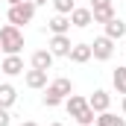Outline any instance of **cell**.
<instances>
[{
    "label": "cell",
    "mask_w": 126,
    "mask_h": 126,
    "mask_svg": "<svg viewBox=\"0 0 126 126\" xmlns=\"http://www.w3.org/2000/svg\"><path fill=\"white\" fill-rule=\"evenodd\" d=\"M0 50L6 56H21V50H24V32H21V27L6 24L0 30Z\"/></svg>",
    "instance_id": "cell-1"
},
{
    "label": "cell",
    "mask_w": 126,
    "mask_h": 126,
    "mask_svg": "<svg viewBox=\"0 0 126 126\" xmlns=\"http://www.w3.org/2000/svg\"><path fill=\"white\" fill-rule=\"evenodd\" d=\"M6 18H9L12 27H27L32 18H35V6H32L30 0H21V3H15V6H9Z\"/></svg>",
    "instance_id": "cell-2"
},
{
    "label": "cell",
    "mask_w": 126,
    "mask_h": 126,
    "mask_svg": "<svg viewBox=\"0 0 126 126\" xmlns=\"http://www.w3.org/2000/svg\"><path fill=\"white\" fill-rule=\"evenodd\" d=\"M111 56H114V41H111L109 35L94 38V44H91V59H97V62H109Z\"/></svg>",
    "instance_id": "cell-3"
},
{
    "label": "cell",
    "mask_w": 126,
    "mask_h": 126,
    "mask_svg": "<svg viewBox=\"0 0 126 126\" xmlns=\"http://www.w3.org/2000/svg\"><path fill=\"white\" fill-rule=\"evenodd\" d=\"M67 18H70V27H79V30H85V27H91V24H94L91 9H85V6H76Z\"/></svg>",
    "instance_id": "cell-4"
},
{
    "label": "cell",
    "mask_w": 126,
    "mask_h": 126,
    "mask_svg": "<svg viewBox=\"0 0 126 126\" xmlns=\"http://www.w3.org/2000/svg\"><path fill=\"white\" fill-rule=\"evenodd\" d=\"M88 106L94 109L97 114H100V111H109V106H111V94H109V91H103V88H97L94 94L88 97Z\"/></svg>",
    "instance_id": "cell-5"
},
{
    "label": "cell",
    "mask_w": 126,
    "mask_h": 126,
    "mask_svg": "<svg viewBox=\"0 0 126 126\" xmlns=\"http://www.w3.org/2000/svg\"><path fill=\"white\" fill-rule=\"evenodd\" d=\"M70 47H73V44H70V38H67V35H53V38H50V44H47V50H50L53 56H67V53H70Z\"/></svg>",
    "instance_id": "cell-6"
},
{
    "label": "cell",
    "mask_w": 126,
    "mask_h": 126,
    "mask_svg": "<svg viewBox=\"0 0 126 126\" xmlns=\"http://www.w3.org/2000/svg\"><path fill=\"white\" fill-rule=\"evenodd\" d=\"M53 59H56V56H53L50 50H35L32 59H30V64L35 67V70H50V67H53Z\"/></svg>",
    "instance_id": "cell-7"
},
{
    "label": "cell",
    "mask_w": 126,
    "mask_h": 126,
    "mask_svg": "<svg viewBox=\"0 0 126 126\" xmlns=\"http://www.w3.org/2000/svg\"><path fill=\"white\" fill-rule=\"evenodd\" d=\"M47 30L53 32V35H67V30H70V18H67V15H53V18L47 21Z\"/></svg>",
    "instance_id": "cell-8"
},
{
    "label": "cell",
    "mask_w": 126,
    "mask_h": 126,
    "mask_svg": "<svg viewBox=\"0 0 126 126\" xmlns=\"http://www.w3.org/2000/svg\"><path fill=\"white\" fill-rule=\"evenodd\" d=\"M67 59L73 64H85L91 59V44H73L70 47V53H67Z\"/></svg>",
    "instance_id": "cell-9"
},
{
    "label": "cell",
    "mask_w": 126,
    "mask_h": 126,
    "mask_svg": "<svg viewBox=\"0 0 126 126\" xmlns=\"http://www.w3.org/2000/svg\"><path fill=\"white\" fill-rule=\"evenodd\" d=\"M0 70H3L6 76H18V73H24V59H21V56H6L3 64H0Z\"/></svg>",
    "instance_id": "cell-10"
},
{
    "label": "cell",
    "mask_w": 126,
    "mask_h": 126,
    "mask_svg": "<svg viewBox=\"0 0 126 126\" xmlns=\"http://www.w3.org/2000/svg\"><path fill=\"white\" fill-rule=\"evenodd\" d=\"M103 27H106V32H103V35H109L111 41H117V38H123V35H126V24L117 18V15H114L109 24H103Z\"/></svg>",
    "instance_id": "cell-11"
},
{
    "label": "cell",
    "mask_w": 126,
    "mask_h": 126,
    "mask_svg": "<svg viewBox=\"0 0 126 126\" xmlns=\"http://www.w3.org/2000/svg\"><path fill=\"white\" fill-rule=\"evenodd\" d=\"M64 106H67V114L70 117H76L85 106H88V97H82V94H70V97H64Z\"/></svg>",
    "instance_id": "cell-12"
},
{
    "label": "cell",
    "mask_w": 126,
    "mask_h": 126,
    "mask_svg": "<svg viewBox=\"0 0 126 126\" xmlns=\"http://www.w3.org/2000/svg\"><path fill=\"white\" fill-rule=\"evenodd\" d=\"M24 82L30 85V88H47V70H27L24 73Z\"/></svg>",
    "instance_id": "cell-13"
},
{
    "label": "cell",
    "mask_w": 126,
    "mask_h": 126,
    "mask_svg": "<svg viewBox=\"0 0 126 126\" xmlns=\"http://www.w3.org/2000/svg\"><path fill=\"white\" fill-rule=\"evenodd\" d=\"M15 100H18L15 85H9V82H0V109H12V106H15Z\"/></svg>",
    "instance_id": "cell-14"
},
{
    "label": "cell",
    "mask_w": 126,
    "mask_h": 126,
    "mask_svg": "<svg viewBox=\"0 0 126 126\" xmlns=\"http://www.w3.org/2000/svg\"><path fill=\"white\" fill-rule=\"evenodd\" d=\"M47 88H50V91H56L59 97H70V94H73V82H70L67 76H59V79H53Z\"/></svg>",
    "instance_id": "cell-15"
},
{
    "label": "cell",
    "mask_w": 126,
    "mask_h": 126,
    "mask_svg": "<svg viewBox=\"0 0 126 126\" xmlns=\"http://www.w3.org/2000/svg\"><path fill=\"white\" fill-rule=\"evenodd\" d=\"M94 126H126V120L117 117V114H111V111H100L97 120H94Z\"/></svg>",
    "instance_id": "cell-16"
},
{
    "label": "cell",
    "mask_w": 126,
    "mask_h": 126,
    "mask_svg": "<svg viewBox=\"0 0 126 126\" xmlns=\"http://www.w3.org/2000/svg\"><path fill=\"white\" fill-rule=\"evenodd\" d=\"M91 18H94V24H109L114 18V6H97V9H91Z\"/></svg>",
    "instance_id": "cell-17"
},
{
    "label": "cell",
    "mask_w": 126,
    "mask_h": 126,
    "mask_svg": "<svg viewBox=\"0 0 126 126\" xmlns=\"http://www.w3.org/2000/svg\"><path fill=\"white\" fill-rule=\"evenodd\" d=\"M111 82H114V91L126 97V64L114 67V73H111Z\"/></svg>",
    "instance_id": "cell-18"
},
{
    "label": "cell",
    "mask_w": 126,
    "mask_h": 126,
    "mask_svg": "<svg viewBox=\"0 0 126 126\" xmlns=\"http://www.w3.org/2000/svg\"><path fill=\"white\" fill-rule=\"evenodd\" d=\"M73 120H76L79 126H94V120H97V111L91 109V106H85V109H82V111H79V114H76Z\"/></svg>",
    "instance_id": "cell-19"
},
{
    "label": "cell",
    "mask_w": 126,
    "mask_h": 126,
    "mask_svg": "<svg viewBox=\"0 0 126 126\" xmlns=\"http://www.w3.org/2000/svg\"><path fill=\"white\" fill-rule=\"evenodd\" d=\"M50 3H53L56 15H70V12L76 9V3H73V0H50Z\"/></svg>",
    "instance_id": "cell-20"
},
{
    "label": "cell",
    "mask_w": 126,
    "mask_h": 126,
    "mask_svg": "<svg viewBox=\"0 0 126 126\" xmlns=\"http://www.w3.org/2000/svg\"><path fill=\"white\" fill-rule=\"evenodd\" d=\"M62 103H64V97H59L56 91H50V88L44 91V106H50V109H56V106H62Z\"/></svg>",
    "instance_id": "cell-21"
},
{
    "label": "cell",
    "mask_w": 126,
    "mask_h": 126,
    "mask_svg": "<svg viewBox=\"0 0 126 126\" xmlns=\"http://www.w3.org/2000/svg\"><path fill=\"white\" fill-rule=\"evenodd\" d=\"M12 123V114H9V109H0V126H9Z\"/></svg>",
    "instance_id": "cell-22"
},
{
    "label": "cell",
    "mask_w": 126,
    "mask_h": 126,
    "mask_svg": "<svg viewBox=\"0 0 126 126\" xmlns=\"http://www.w3.org/2000/svg\"><path fill=\"white\" fill-rule=\"evenodd\" d=\"M97 6H111V0H91V9H97Z\"/></svg>",
    "instance_id": "cell-23"
},
{
    "label": "cell",
    "mask_w": 126,
    "mask_h": 126,
    "mask_svg": "<svg viewBox=\"0 0 126 126\" xmlns=\"http://www.w3.org/2000/svg\"><path fill=\"white\" fill-rule=\"evenodd\" d=\"M32 6H35V9H38V6H47V0H30Z\"/></svg>",
    "instance_id": "cell-24"
},
{
    "label": "cell",
    "mask_w": 126,
    "mask_h": 126,
    "mask_svg": "<svg viewBox=\"0 0 126 126\" xmlns=\"http://www.w3.org/2000/svg\"><path fill=\"white\" fill-rule=\"evenodd\" d=\"M21 126H38V123H35V120H24Z\"/></svg>",
    "instance_id": "cell-25"
},
{
    "label": "cell",
    "mask_w": 126,
    "mask_h": 126,
    "mask_svg": "<svg viewBox=\"0 0 126 126\" xmlns=\"http://www.w3.org/2000/svg\"><path fill=\"white\" fill-rule=\"evenodd\" d=\"M6 3H9V6H15V3H21V0H6Z\"/></svg>",
    "instance_id": "cell-26"
},
{
    "label": "cell",
    "mask_w": 126,
    "mask_h": 126,
    "mask_svg": "<svg viewBox=\"0 0 126 126\" xmlns=\"http://www.w3.org/2000/svg\"><path fill=\"white\" fill-rule=\"evenodd\" d=\"M120 109H123V114H126V97H123V106H120Z\"/></svg>",
    "instance_id": "cell-27"
},
{
    "label": "cell",
    "mask_w": 126,
    "mask_h": 126,
    "mask_svg": "<svg viewBox=\"0 0 126 126\" xmlns=\"http://www.w3.org/2000/svg\"><path fill=\"white\" fill-rule=\"evenodd\" d=\"M50 126H64V123H50Z\"/></svg>",
    "instance_id": "cell-28"
},
{
    "label": "cell",
    "mask_w": 126,
    "mask_h": 126,
    "mask_svg": "<svg viewBox=\"0 0 126 126\" xmlns=\"http://www.w3.org/2000/svg\"><path fill=\"white\" fill-rule=\"evenodd\" d=\"M123 38H126V35H123Z\"/></svg>",
    "instance_id": "cell-29"
}]
</instances>
